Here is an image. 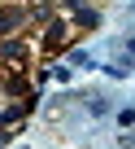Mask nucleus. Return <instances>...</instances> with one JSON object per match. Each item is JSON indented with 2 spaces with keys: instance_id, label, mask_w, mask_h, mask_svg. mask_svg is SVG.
<instances>
[{
  "instance_id": "obj_1",
  "label": "nucleus",
  "mask_w": 135,
  "mask_h": 149,
  "mask_svg": "<svg viewBox=\"0 0 135 149\" xmlns=\"http://www.w3.org/2000/svg\"><path fill=\"white\" fill-rule=\"evenodd\" d=\"M18 22H22L18 9H5V13H0V31H9V26H18Z\"/></svg>"
}]
</instances>
